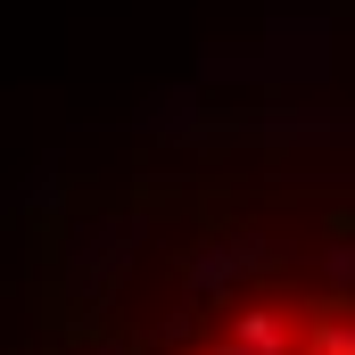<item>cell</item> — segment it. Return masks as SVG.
I'll return each mask as SVG.
<instances>
[{
    "mask_svg": "<svg viewBox=\"0 0 355 355\" xmlns=\"http://www.w3.org/2000/svg\"><path fill=\"white\" fill-rule=\"evenodd\" d=\"M141 240H149V215H141V207H116V215H67V297H75L67 331H83V339L99 331V306H107L116 281L132 272Z\"/></svg>",
    "mask_w": 355,
    "mask_h": 355,
    "instance_id": "cell-1",
    "label": "cell"
},
{
    "mask_svg": "<svg viewBox=\"0 0 355 355\" xmlns=\"http://www.w3.org/2000/svg\"><path fill=\"white\" fill-rule=\"evenodd\" d=\"M265 272H281V240H265V232H223V240H198L182 257V289L190 297H232L240 281H265Z\"/></svg>",
    "mask_w": 355,
    "mask_h": 355,
    "instance_id": "cell-2",
    "label": "cell"
},
{
    "mask_svg": "<svg viewBox=\"0 0 355 355\" xmlns=\"http://www.w3.org/2000/svg\"><path fill=\"white\" fill-rule=\"evenodd\" d=\"M141 132H149V141H198V149H207V83H198V75H190V83H166L141 107Z\"/></svg>",
    "mask_w": 355,
    "mask_h": 355,
    "instance_id": "cell-3",
    "label": "cell"
},
{
    "mask_svg": "<svg viewBox=\"0 0 355 355\" xmlns=\"http://www.w3.org/2000/svg\"><path fill=\"white\" fill-rule=\"evenodd\" d=\"M198 83H207V91H248V83H265V91H272L265 42H257V50H207V58H198Z\"/></svg>",
    "mask_w": 355,
    "mask_h": 355,
    "instance_id": "cell-4",
    "label": "cell"
},
{
    "mask_svg": "<svg viewBox=\"0 0 355 355\" xmlns=\"http://www.w3.org/2000/svg\"><path fill=\"white\" fill-rule=\"evenodd\" d=\"M306 314V355H355V306H297Z\"/></svg>",
    "mask_w": 355,
    "mask_h": 355,
    "instance_id": "cell-5",
    "label": "cell"
},
{
    "mask_svg": "<svg viewBox=\"0 0 355 355\" xmlns=\"http://www.w3.org/2000/svg\"><path fill=\"white\" fill-rule=\"evenodd\" d=\"M58 207H67V190H58V166H50V174L25 182V215H58Z\"/></svg>",
    "mask_w": 355,
    "mask_h": 355,
    "instance_id": "cell-6",
    "label": "cell"
},
{
    "mask_svg": "<svg viewBox=\"0 0 355 355\" xmlns=\"http://www.w3.org/2000/svg\"><path fill=\"white\" fill-rule=\"evenodd\" d=\"M322 281L331 289H355V240H331L322 248Z\"/></svg>",
    "mask_w": 355,
    "mask_h": 355,
    "instance_id": "cell-7",
    "label": "cell"
}]
</instances>
